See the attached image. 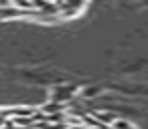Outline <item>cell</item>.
<instances>
[{
	"instance_id": "1",
	"label": "cell",
	"mask_w": 148,
	"mask_h": 129,
	"mask_svg": "<svg viewBox=\"0 0 148 129\" xmlns=\"http://www.w3.org/2000/svg\"><path fill=\"white\" fill-rule=\"evenodd\" d=\"M77 93H81L77 87H73V85H57L55 89H53V93H51V101H57V103H67V101H71Z\"/></svg>"
},
{
	"instance_id": "4",
	"label": "cell",
	"mask_w": 148,
	"mask_h": 129,
	"mask_svg": "<svg viewBox=\"0 0 148 129\" xmlns=\"http://www.w3.org/2000/svg\"><path fill=\"white\" fill-rule=\"evenodd\" d=\"M81 95H83L85 99H91L93 95H99V89H97V87H89V89H85V91H81Z\"/></svg>"
},
{
	"instance_id": "2",
	"label": "cell",
	"mask_w": 148,
	"mask_h": 129,
	"mask_svg": "<svg viewBox=\"0 0 148 129\" xmlns=\"http://www.w3.org/2000/svg\"><path fill=\"white\" fill-rule=\"evenodd\" d=\"M91 115H93L97 121H101V123H106V125H110V127H112V125L120 119L116 113H108V111H93Z\"/></svg>"
},
{
	"instance_id": "3",
	"label": "cell",
	"mask_w": 148,
	"mask_h": 129,
	"mask_svg": "<svg viewBox=\"0 0 148 129\" xmlns=\"http://www.w3.org/2000/svg\"><path fill=\"white\" fill-rule=\"evenodd\" d=\"M112 129H136V125H134V123H130L128 119H122V117H120V119L112 125Z\"/></svg>"
}]
</instances>
